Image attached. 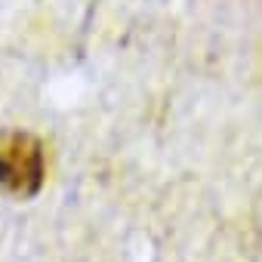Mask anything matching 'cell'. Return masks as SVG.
Returning <instances> with one entry per match:
<instances>
[{
  "label": "cell",
  "instance_id": "6da1fadb",
  "mask_svg": "<svg viewBox=\"0 0 262 262\" xmlns=\"http://www.w3.org/2000/svg\"><path fill=\"white\" fill-rule=\"evenodd\" d=\"M43 182V148L28 133H13L0 145V185L10 194L31 198Z\"/></svg>",
  "mask_w": 262,
  "mask_h": 262
}]
</instances>
